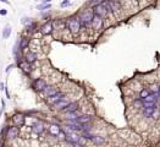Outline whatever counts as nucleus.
<instances>
[{
    "label": "nucleus",
    "mask_w": 160,
    "mask_h": 147,
    "mask_svg": "<svg viewBox=\"0 0 160 147\" xmlns=\"http://www.w3.org/2000/svg\"><path fill=\"white\" fill-rule=\"evenodd\" d=\"M72 147H84V145H83V144H81V142H76V144H74V145H72Z\"/></svg>",
    "instance_id": "c85d7f7f"
},
{
    "label": "nucleus",
    "mask_w": 160,
    "mask_h": 147,
    "mask_svg": "<svg viewBox=\"0 0 160 147\" xmlns=\"http://www.w3.org/2000/svg\"><path fill=\"white\" fill-rule=\"evenodd\" d=\"M53 29H54V25H53V22H45L43 26H42V28H40V32H42V34H44V36H48V34H50L51 32H53Z\"/></svg>",
    "instance_id": "9d476101"
},
{
    "label": "nucleus",
    "mask_w": 160,
    "mask_h": 147,
    "mask_svg": "<svg viewBox=\"0 0 160 147\" xmlns=\"http://www.w3.org/2000/svg\"><path fill=\"white\" fill-rule=\"evenodd\" d=\"M0 1H1V2H5V4H9V1H7V0H0Z\"/></svg>",
    "instance_id": "473e14b6"
},
{
    "label": "nucleus",
    "mask_w": 160,
    "mask_h": 147,
    "mask_svg": "<svg viewBox=\"0 0 160 147\" xmlns=\"http://www.w3.org/2000/svg\"><path fill=\"white\" fill-rule=\"evenodd\" d=\"M103 20H104L103 17H100V16H98V15H94V17H93V20H92L90 26H92L94 29H100V28L103 27V23H104V21H103Z\"/></svg>",
    "instance_id": "6e6552de"
},
{
    "label": "nucleus",
    "mask_w": 160,
    "mask_h": 147,
    "mask_svg": "<svg viewBox=\"0 0 160 147\" xmlns=\"http://www.w3.org/2000/svg\"><path fill=\"white\" fill-rule=\"evenodd\" d=\"M49 134L51 136L58 137V136L61 135V128L58 124H51V125H49Z\"/></svg>",
    "instance_id": "9b49d317"
},
{
    "label": "nucleus",
    "mask_w": 160,
    "mask_h": 147,
    "mask_svg": "<svg viewBox=\"0 0 160 147\" xmlns=\"http://www.w3.org/2000/svg\"><path fill=\"white\" fill-rule=\"evenodd\" d=\"M12 68H13V64H11V65H9V66L6 68V70H5V72H6V74H9V72L11 71V69H12Z\"/></svg>",
    "instance_id": "cd10ccee"
},
{
    "label": "nucleus",
    "mask_w": 160,
    "mask_h": 147,
    "mask_svg": "<svg viewBox=\"0 0 160 147\" xmlns=\"http://www.w3.org/2000/svg\"><path fill=\"white\" fill-rule=\"evenodd\" d=\"M92 141H93V144H95V145H104L105 142H106V140L104 139V137H101V136H93V139H92Z\"/></svg>",
    "instance_id": "6ab92c4d"
},
{
    "label": "nucleus",
    "mask_w": 160,
    "mask_h": 147,
    "mask_svg": "<svg viewBox=\"0 0 160 147\" xmlns=\"http://www.w3.org/2000/svg\"><path fill=\"white\" fill-rule=\"evenodd\" d=\"M43 92H44V95H45L47 97H51V96L56 95V93L59 92V90H58L55 86H47Z\"/></svg>",
    "instance_id": "dca6fc26"
},
{
    "label": "nucleus",
    "mask_w": 160,
    "mask_h": 147,
    "mask_svg": "<svg viewBox=\"0 0 160 147\" xmlns=\"http://www.w3.org/2000/svg\"><path fill=\"white\" fill-rule=\"evenodd\" d=\"M70 5H71V1H70V0H64V1L60 4L61 7H67V6H70Z\"/></svg>",
    "instance_id": "b1692460"
},
{
    "label": "nucleus",
    "mask_w": 160,
    "mask_h": 147,
    "mask_svg": "<svg viewBox=\"0 0 160 147\" xmlns=\"http://www.w3.org/2000/svg\"><path fill=\"white\" fill-rule=\"evenodd\" d=\"M93 11H94V15H98V16H100V17H103V18H105V17L110 14V9H109L106 1L94 5V6H93Z\"/></svg>",
    "instance_id": "7ed1b4c3"
},
{
    "label": "nucleus",
    "mask_w": 160,
    "mask_h": 147,
    "mask_svg": "<svg viewBox=\"0 0 160 147\" xmlns=\"http://www.w3.org/2000/svg\"><path fill=\"white\" fill-rule=\"evenodd\" d=\"M92 117L90 115H88V114H82L80 115L77 119H76V122L77 123H80V124H89L90 122H92Z\"/></svg>",
    "instance_id": "f3484780"
},
{
    "label": "nucleus",
    "mask_w": 160,
    "mask_h": 147,
    "mask_svg": "<svg viewBox=\"0 0 160 147\" xmlns=\"http://www.w3.org/2000/svg\"><path fill=\"white\" fill-rule=\"evenodd\" d=\"M32 130H33V133L37 134V135L43 134L44 130H45L43 122H40V120H34V123H33V125H32Z\"/></svg>",
    "instance_id": "423d86ee"
},
{
    "label": "nucleus",
    "mask_w": 160,
    "mask_h": 147,
    "mask_svg": "<svg viewBox=\"0 0 160 147\" xmlns=\"http://www.w3.org/2000/svg\"><path fill=\"white\" fill-rule=\"evenodd\" d=\"M7 14V11L5 10V9H0V15H2V16H5Z\"/></svg>",
    "instance_id": "7c9ffc66"
},
{
    "label": "nucleus",
    "mask_w": 160,
    "mask_h": 147,
    "mask_svg": "<svg viewBox=\"0 0 160 147\" xmlns=\"http://www.w3.org/2000/svg\"><path fill=\"white\" fill-rule=\"evenodd\" d=\"M25 59L28 61V63H34L36 60H37V54L36 53H33V52H28L27 54H26V56H25Z\"/></svg>",
    "instance_id": "a211bd4d"
},
{
    "label": "nucleus",
    "mask_w": 160,
    "mask_h": 147,
    "mask_svg": "<svg viewBox=\"0 0 160 147\" xmlns=\"http://www.w3.org/2000/svg\"><path fill=\"white\" fill-rule=\"evenodd\" d=\"M157 110H158V106H153V107H147V108H143L142 113H143V115H144L146 118H152V117H153V114H154Z\"/></svg>",
    "instance_id": "ddd939ff"
},
{
    "label": "nucleus",
    "mask_w": 160,
    "mask_h": 147,
    "mask_svg": "<svg viewBox=\"0 0 160 147\" xmlns=\"http://www.w3.org/2000/svg\"><path fill=\"white\" fill-rule=\"evenodd\" d=\"M28 44H29V39H27V38H21V41H20V44H18V47H20V50H23V49L28 48Z\"/></svg>",
    "instance_id": "412c9836"
},
{
    "label": "nucleus",
    "mask_w": 160,
    "mask_h": 147,
    "mask_svg": "<svg viewBox=\"0 0 160 147\" xmlns=\"http://www.w3.org/2000/svg\"><path fill=\"white\" fill-rule=\"evenodd\" d=\"M152 93V91L149 90V88H142L141 90V92H139V98H146V97H148L149 95Z\"/></svg>",
    "instance_id": "4be33fe9"
},
{
    "label": "nucleus",
    "mask_w": 160,
    "mask_h": 147,
    "mask_svg": "<svg viewBox=\"0 0 160 147\" xmlns=\"http://www.w3.org/2000/svg\"><path fill=\"white\" fill-rule=\"evenodd\" d=\"M36 27H37V25H36V23H31V26H27V31H29V32H33Z\"/></svg>",
    "instance_id": "a878e982"
},
{
    "label": "nucleus",
    "mask_w": 160,
    "mask_h": 147,
    "mask_svg": "<svg viewBox=\"0 0 160 147\" xmlns=\"http://www.w3.org/2000/svg\"><path fill=\"white\" fill-rule=\"evenodd\" d=\"M18 133H20V128L13 125V126H9L6 129V137L9 139H16L18 136Z\"/></svg>",
    "instance_id": "0eeeda50"
},
{
    "label": "nucleus",
    "mask_w": 160,
    "mask_h": 147,
    "mask_svg": "<svg viewBox=\"0 0 160 147\" xmlns=\"http://www.w3.org/2000/svg\"><path fill=\"white\" fill-rule=\"evenodd\" d=\"M70 103H71V102H70L67 98H63V99H60L58 103H55L54 107H55V109H58V110H64Z\"/></svg>",
    "instance_id": "4468645a"
},
{
    "label": "nucleus",
    "mask_w": 160,
    "mask_h": 147,
    "mask_svg": "<svg viewBox=\"0 0 160 147\" xmlns=\"http://www.w3.org/2000/svg\"><path fill=\"white\" fill-rule=\"evenodd\" d=\"M133 106H135L136 108H143V101H142V98L135 99V101H133Z\"/></svg>",
    "instance_id": "5701e85b"
},
{
    "label": "nucleus",
    "mask_w": 160,
    "mask_h": 147,
    "mask_svg": "<svg viewBox=\"0 0 160 147\" xmlns=\"http://www.w3.org/2000/svg\"><path fill=\"white\" fill-rule=\"evenodd\" d=\"M0 90H1V91H5V86H4L2 82H0Z\"/></svg>",
    "instance_id": "2f4dec72"
},
{
    "label": "nucleus",
    "mask_w": 160,
    "mask_h": 147,
    "mask_svg": "<svg viewBox=\"0 0 160 147\" xmlns=\"http://www.w3.org/2000/svg\"><path fill=\"white\" fill-rule=\"evenodd\" d=\"M25 122H26V117H25L22 113H17V114H15V115L12 117V123H13V125H16V126H18V128L23 126V125H25Z\"/></svg>",
    "instance_id": "39448f33"
},
{
    "label": "nucleus",
    "mask_w": 160,
    "mask_h": 147,
    "mask_svg": "<svg viewBox=\"0 0 160 147\" xmlns=\"http://www.w3.org/2000/svg\"><path fill=\"white\" fill-rule=\"evenodd\" d=\"M10 36H11V26L6 25V26L4 27V29H2V38L7 39Z\"/></svg>",
    "instance_id": "aec40b11"
},
{
    "label": "nucleus",
    "mask_w": 160,
    "mask_h": 147,
    "mask_svg": "<svg viewBox=\"0 0 160 147\" xmlns=\"http://www.w3.org/2000/svg\"><path fill=\"white\" fill-rule=\"evenodd\" d=\"M50 7V4H43V5H39L38 9L39 10H45V9H49Z\"/></svg>",
    "instance_id": "393cba45"
},
{
    "label": "nucleus",
    "mask_w": 160,
    "mask_h": 147,
    "mask_svg": "<svg viewBox=\"0 0 160 147\" xmlns=\"http://www.w3.org/2000/svg\"><path fill=\"white\" fill-rule=\"evenodd\" d=\"M18 68L25 72V74H29L32 68H31V63H28L27 60H21L18 61Z\"/></svg>",
    "instance_id": "f8f14e48"
},
{
    "label": "nucleus",
    "mask_w": 160,
    "mask_h": 147,
    "mask_svg": "<svg viewBox=\"0 0 160 147\" xmlns=\"http://www.w3.org/2000/svg\"><path fill=\"white\" fill-rule=\"evenodd\" d=\"M4 108H5V102H4V101H1V108H0V117H1V114H2V112H4Z\"/></svg>",
    "instance_id": "bb28decb"
},
{
    "label": "nucleus",
    "mask_w": 160,
    "mask_h": 147,
    "mask_svg": "<svg viewBox=\"0 0 160 147\" xmlns=\"http://www.w3.org/2000/svg\"><path fill=\"white\" fill-rule=\"evenodd\" d=\"M152 118H153V119H158V118H159V112L157 110V112L153 114V117H152Z\"/></svg>",
    "instance_id": "c756f323"
},
{
    "label": "nucleus",
    "mask_w": 160,
    "mask_h": 147,
    "mask_svg": "<svg viewBox=\"0 0 160 147\" xmlns=\"http://www.w3.org/2000/svg\"><path fill=\"white\" fill-rule=\"evenodd\" d=\"M63 98H65V95L59 91L56 95H54V96H51V97H48V98H47V102H48L49 104L54 106L55 103H58V102H59L60 99H63Z\"/></svg>",
    "instance_id": "1a4fd4ad"
},
{
    "label": "nucleus",
    "mask_w": 160,
    "mask_h": 147,
    "mask_svg": "<svg viewBox=\"0 0 160 147\" xmlns=\"http://www.w3.org/2000/svg\"><path fill=\"white\" fill-rule=\"evenodd\" d=\"M78 108H80V103H78V102H71V103L64 109V112H65V113H75V112L78 110Z\"/></svg>",
    "instance_id": "2eb2a0df"
},
{
    "label": "nucleus",
    "mask_w": 160,
    "mask_h": 147,
    "mask_svg": "<svg viewBox=\"0 0 160 147\" xmlns=\"http://www.w3.org/2000/svg\"><path fill=\"white\" fill-rule=\"evenodd\" d=\"M66 27L69 28V31L71 32V34H74V36L78 34L81 28H82V23H81L80 17L72 16V17L67 18V21H66Z\"/></svg>",
    "instance_id": "f257e3e1"
},
{
    "label": "nucleus",
    "mask_w": 160,
    "mask_h": 147,
    "mask_svg": "<svg viewBox=\"0 0 160 147\" xmlns=\"http://www.w3.org/2000/svg\"><path fill=\"white\" fill-rule=\"evenodd\" d=\"M159 103H160V97H159Z\"/></svg>",
    "instance_id": "f704fd0d"
},
{
    "label": "nucleus",
    "mask_w": 160,
    "mask_h": 147,
    "mask_svg": "<svg viewBox=\"0 0 160 147\" xmlns=\"http://www.w3.org/2000/svg\"><path fill=\"white\" fill-rule=\"evenodd\" d=\"M33 88L36 90V91H38V92H43L44 90H45V87H47V82H45V80H43V79H36L34 81H33Z\"/></svg>",
    "instance_id": "20e7f679"
},
{
    "label": "nucleus",
    "mask_w": 160,
    "mask_h": 147,
    "mask_svg": "<svg viewBox=\"0 0 160 147\" xmlns=\"http://www.w3.org/2000/svg\"><path fill=\"white\" fill-rule=\"evenodd\" d=\"M93 17H94V11H93V9H87V10H84L80 16L82 28H86V27L90 26Z\"/></svg>",
    "instance_id": "f03ea898"
},
{
    "label": "nucleus",
    "mask_w": 160,
    "mask_h": 147,
    "mask_svg": "<svg viewBox=\"0 0 160 147\" xmlns=\"http://www.w3.org/2000/svg\"><path fill=\"white\" fill-rule=\"evenodd\" d=\"M158 93H160V85H158Z\"/></svg>",
    "instance_id": "72a5a7b5"
}]
</instances>
